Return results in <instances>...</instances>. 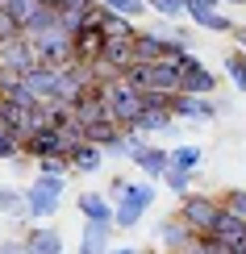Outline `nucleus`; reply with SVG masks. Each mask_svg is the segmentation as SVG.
I'll list each match as a JSON object with an SVG mask.
<instances>
[{
  "label": "nucleus",
  "instance_id": "6ab92c4d",
  "mask_svg": "<svg viewBox=\"0 0 246 254\" xmlns=\"http://www.w3.org/2000/svg\"><path fill=\"white\" fill-rule=\"evenodd\" d=\"M71 113H76L80 125H92V121H109V113H104V96H100V83H92L83 96L71 104Z\"/></svg>",
  "mask_w": 246,
  "mask_h": 254
},
{
  "label": "nucleus",
  "instance_id": "aec40b11",
  "mask_svg": "<svg viewBox=\"0 0 246 254\" xmlns=\"http://www.w3.org/2000/svg\"><path fill=\"white\" fill-rule=\"evenodd\" d=\"M171 125H175V121H171L167 109H142V117L134 121V133H142L146 142H155V137H163Z\"/></svg>",
  "mask_w": 246,
  "mask_h": 254
},
{
  "label": "nucleus",
  "instance_id": "412c9836",
  "mask_svg": "<svg viewBox=\"0 0 246 254\" xmlns=\"http://www.w3.org/2000/svg\"><path fill=\"white\" fill-rule=\"evenodd\" d=\"M100 59L125 75V71L134 67V38H104V50H100Z\"/></svg>",
  "mask_w": 246,
  "mask_h": 254
},
{
  "label": "nucleus",
  "instance_id": "f257e3e1",
  "mask_svg": "<svg viewBox=\"0 0 246 254\" xmlns=\"http://www.w3.org/2000/svg\"><path fill=\"white\" fill-rule=\"evenodd\" d=\"M63 196H67V179H55V175H34L25 184V192H21V213L17 221L25 225V221H50V217H59V208H63Z\"/></svg>",
  "mask_w": 246,
  "mask_h": 254
},
{
  "label": "nucleus",
  "instance_id": "c03bdc74",
  "mask_svg": "<svg viewBox=\"0 0 246 254\" xmlns=\"http://www.w3.org/2000/svg\"><path fill=\"white\" fill-rule=\"evenodd\" d=\"M175 254H196V246H192V250H175Z\"/></svg>",
  "mask_w": 246,
  "mask_h": 254
},
{
  "label": "nucleus",
  "instance_id": "72a5a7b5",
  "mask_svg": "<svg viewBox=\"0 0 246 254\" xmlns=\"http://www.w3.org/2000/svg\"><path fill=\"white\" fill-rule=\"evenodd\" d=\"M34 171L38 175H55V179H67L71 175V167H67V158H38V163H34Z\"/></svg>",
  "mask_w": 246,
  "mask_h": 254
},
{
  "label": "nucleus",
  "instance_id": "39448f33",
  "mask_svg": "<svg viewBox=\"0 0 246 254\" xmlns=\"http://www.w3.org/2000/svg\"><path fill=\"white\" fill-rule=\"evenodd\" d=\"M188 55V46H179L175 38H167V34H159V29H138L134 34V63H179Z\"/></svg>",
  "mask_w": 246,
  "mask_h": 254
},
{
  "label": "nucleus",
  "instance_id": "0eeeda50",
  "mask_svg": "<svg viewBox=\"0 0 246 254\" xmlns=\"http://www.w3.org/2000/svg\"><path fill=\"white\" fill-rule=\"evenodd\" d=\"M179 92H184V96H213V92H217V75L196 59V50H188V55L179 59Z\"/></svg>",
  "mask_w": 246,
  "mask_h": 254
},
{
  "label": "nucleus",
  "instance_id": "a878e982",
  "mask_svg": "<svg viewBox=\"0 0 246 254\" xmlns=\"http://www.w3.org/2000/svg\"><path fill=\"white\" fill-rule=\"evenodd\" d=\"M142 146H146V137L142 133H134V129H121V137H117V142L109 146V150H104V158H134L138 150H142Z\"/></svg>",
  "mask_w": 246,
  "mask_h": 254
},
{
  "label": "nucleus",
  "instance_id": "dca6fc26",
  "mask_svg": "<svg viewBox=\"0 0 246 254\" xmlns=\"http://www.w3.org/2000/svg\"><path fill=\"white\" fill-rule=\"evenodd\" d=\"M76 208L88 225H113V200L104 192H80L76 196Z\"/></svg>",
  "mask_w": 246,
  "mask_h": 254
},
{
  "label": "nucleus",
  "instance_id": "cd10ccee",
  "mask_svg": "<svg viewBox=\"0 0 246 254\" xmlns=\"http://www.w3.org/2000/svg\"><path fill=\"white\" fill-rule=\"evenodd\" d=\"M96 4H104L109 13L125 17V21H138V17H146V13H151V8H146L142 0H96Z\"/></svg>",
  "mask_w": 246,
  "mask_h": 254
},
{
  "label": "nucleus",
  "instance_id": "5701e85b",
  "mask_svg": "<svg viewBox=\"0 0 246 254\" xmlns=\"http://www.w3.org/2000/svg\"><path fill=\"white\" fill-rule=\"evenodd\" d=\"M167 158H171V167H175V171L196 175V171H200V163H205V150H200L196 142H184V146H171Z\"/></svg>",
  "mask_w": 246,
  "mask_h": 254
},
{
  "label": "nucleus",
  "instance_id": "473e14b6",
  "mask_svg": "<svg viewBox=\"0 0 246 254\" xmlns=\"http://www.w3.org/2000/svg\"><path fill=\"white\" fill-rule=\"evenodd\" d=\"M146 8L159 13L163 21H179V17H184V0H146Z\"/></svg>",
  "mask_w": 246,
  "mask_h": 254
},
{
  "label": "nucleus",
  "instance_id": "20e7f679",
  "mask_svg": "<svg viewBox=\"0 0 246 254\" xmlns=\"http://www.w3.org/2000/svg\"><path fill=\"white\" fill-rule=\"evenodd\" d=\"M217 213H221V196H209V192H188V196H179V208H175V217L184 221L196 238H209V234H213Z\"/></svg>",
  "mask_w": 246,
  "mask_h": 254
},
{
  "label": "nucleus",
  "instance_id": "6e6552de",
  "mask_svg": "<svg viewBox=\"0 0 246 254\" xmlns=\"http://www.w3.org/2000/svg\"><path fill=\"white\" fill-rule=\"evenodd\" d=\"M34 42V55H38V67H55L63 71L71 63V38L63 34V29H46V34L29 38Z\"/></svg>",
  "mask_w": 246,
  "mask_h": 254
},
{
  "label": "nucleus",
  "instance_id": "4be33fe9",
  "mask_svg": "<svg viewBox=\"0 0 246 254\" xmlns=\"http://www.w3.org/2000/svg\"><path fill=\"white\" fill-rule=\"evenodd\" d=\"M113 246V225H88L83 221V234H80V250L76 254H104Z\"/></svg>",
  "mask_w": 246,
  "mask_h": 254
},
{
  "label": "nucleus",
  "instance_id": "9b49d317",
  "mask_svg": "<svg viewBox=\"0 0 246 254\" xmlns=\"http://www.w3.org/2000/svg\"><path fill=\"white\" fill-rule=\"evenodd\" d=\"M209 238L217 242L226 254H246V221H238L234 213L221 208L217 221H213V234H209Z\"/></svg>",
  "mask_w": 246,
  "mask_h": 254
},
{
  "label": "nucleus",
  "instance_id": "c756f323",
  "mask_svg": "<svg viewBox=\"0 0 246 254\" xmlns=\"http://www.w3.org/2000/svg\"><path fill=\"white\" fill-rule=\"evenodd\" d=\"M221 208H226V213H234L238 221H246V188H226Z\"/></svg>",
  "mask_w": 246,
  "mask_h": 254
},
{
  "label": "nucleus",
  "instance_id": "393cba45",
  "mask_svg": "<svg viewBox=\"0 0 246 254\" xmlns=\"http://www.w3.org/2000/svg\"><path fill=\"white\" fill-rule=\"evenodd\" d=\"M117 137H121V129H117L113 121H92V125H83V142H92L96 150H109Z\"/></svg>",
  "mask_w": 246,
  "mask_h": 254
},
{
  "label": "nucleus",
  "instance_id": "79ce46f5",
  "mask_svg": "<svg viewBox=\"0 0 246 254\" xmlns=\"http://www.w3.org/2000/svg\"><path fill=\"white\" fill-rule=\"evenodd\" d=\"M38 4H42V8H59V0H38Z\"/></svg>",
  "mask_w": 246,
  "mask_h": 254
},
{
  "label": "nucleus",
  "instance_id": "e433bc0d",
  "mask_svg": "<svg viewBox=\"0 0 246 254\" xmlns=\"http://www.w3.org/2000/svg\"><path fill=\"white\" fill-rule=\"evenodd\" d=\"M171 96L167 92H142V109H167Z\"/></svg>",
  "mask_w": 246,
  "mask_h": 254
},
{
  "label": "nucleus",
  "instance_id": "a19ab883",
  "mask_svg": "<svg viewBox=\"0 0 246 254\" xmlns=\"http://www.w3.org/2000/svg\"><path fill=\"white\" fill-rule=\"evenodd\" d=\"M104 254H142V250H138V246H109Z\"/></svg>",
  "mask_w": 246,
  "mask_h": 254
},
{
  "label": "nucleus",
  "instance_id": "a211bd4d",
  "mask_svg": "<svg viewBox=\"0 0 246 254\" xmlns=\"http://www.w3.org/2000/svg\"><path fill=\"white\" fill-rule=\"evenodd\" d=\"M67 167H71V175H96L104 167V150H96L92 142H76L67 150Z\"/></svg>",
  "mask_w": 246,
  "mask_h": 254
},
{
  "label": "nucleus",
  "instance_id": "a18cd8bd",
  "mask_svg": "<svg viewBox=\"0 0 246 254\" xmlns=\"http://www.w3.org/2000/svg\"><path fill=\"white\" fill-rule=\"evenodd\" d=\"M4 4H8V0H0V8H4Z\"/></svg>",
  "mask_w": 246,
  "mask_h": 254
},
{
  "label": "nucleus",
  "instance_id": "2eb2a0df",
  "mask_svg": "<svg viewBox=\"0 0 246 254\" xmlns=\"http://www.w3.org/2000/svg\"><path fill=\"white\" fill-rule=\"evenodd\" d=\"M130 163L138 167V171H142V179H151V184H159V179H163V171L171 167V158H167V150L159 142H146L142 150H138Z\"/></svg>",
  "mask_w": 246,
  "mask_h": 254
},
{
  "label": "nucleus",
  "instance_id": "c9c22d12",
  "mask_svg": "<svg viewBox=\"0 0 246 254\" xmlns=\"http://www.w3.org/2000/svg\"><path fill=\"white\" fill-rule=\"evenodd\" d=\"M92 4H96V0H59V8H55V13H67V17H83Z\"/></svg>",
  "mask_w": 246,
  "mask_h": 254
},
{
  "label": "nucleus",
  "instance_id": "ea45409f",
  "mask_svg": "<svg viewBox=\"0 0 246 254\" xmlns=\"http://www.w3.org/2000/svg\"><path fill=\"white\" fill-rule=\"evenodd\" d=\"M230 38H234V50H242V55H246V25H238Z\"/></svg>",
  "mask_w": 246,
  "mask_h": 254
},
{
  "label": "nucleus",
  "instance_id": "7c9ffc66",
  "mask_svg": "<svg viewBox=\"0 0 246 254\" xmlns=\"http://www.w3.org/2000/svg\"><path fill=\"white\" fill-rule=\"evenodd\" d=\"M38 8H42L38 0H8V4H4V13L13 17V21H17V29H21V25H25V21H29V17L38 13Z\"/></svg>",
  "mask_w": 246,
  "mask_h": 254
},
{
  "label": "nucleus",
  "instance_id": "4468645a",
  "mask_svg": "<svg viewBox=\"0 0 246 254\" xmlns=\"http://www.w3.org/2000/svg\"><path fill=\"white\" fill-rule=\"evenodd\" d=\"M21 242H25V254H63V234H59V225H46V221L29 225L25 234H21Z\"/></svg>",
  "mask_w": 246,
  "mask_h": 254
},
{
  "label": "nucleus",
  "instance_id": "f03ea898",
  "mask_svg": "<svg viewBox=\"0 0 246 254\" xmlns=\"http://www.w3.org/2000/svg\"><path fill=\"white\" fill-rule=\"evenodd\" d=\"M100 96H104V113L117 129H134V121L142 117V92L130 88L125 79H113V83H100Z\"/></svg>",
  "mask_w": 246,
  "mask_h": 254
},
{
  "label": "nucleus",
  "instance_id": "2f4dec72",
  "mask_svg": "<svg viewBox=\"0 0 246 254\" xmlns=\"http://www.w3.org/2000/svg\"><path fill=\"white\" fill-rule=\"evenodd\" d=\"M159 184H167L175 196H188V192H192V175H188V171H175V167H167Z\"/></svg>",
  "mask_w": 246,
  "mask_h": 254
},
{
  "label": "nucleus",
  "instance_id": "f8f14e48",
  "mask_svg": "<svg viewBox=\"0 0 246 254\" xmlns=\"http://www.w3.org/2000/svg\"><path fill=\"white\" fill-rule=\"evenodd\" d=\"M21 83H25V92H29L38 104H59V71H55V67H34V71H25Z\"/></svg>",
  "mask_w": 246,
  "mask_h": 254
},
{
  "label": "nucleus",
  "instance_id": "b1692460",
  "mask_svg": "<svg viewBox=\"0 0 246 254\" xmlns=\"http://www.w3.org/2000/svg\"><path fill=\"white\" fill-rule=\"evenodd\" d=\"M192 25H200V29H209V34H234L238 29V21H234L226 8H217V13H184Z\"/></svg>",
  "mask_w": 246,
  "mask_h": 254
},
{
  "label": "nucleus",
  "instance_id": "9d476101",
  "mask_svg": "<svg viewBox=\"0 0 246 254\" xmlns=\"http://www.w3.org/2000/svg\"><path fill=\"white\" fill-rule=\"evenodd\" d=\"M0 67H4V71H13V75H25V71H34V67H38L34 42H29L25 34H17V38L0 42Z\"/></svg>",
  "mask_w": 246,
  "mask_h": 254
},
{
  "label": "nucleus",
  "instance_id": "37998d69",
  "mask_svg": "<svg viewBox=\"0 0 246 254\" xmlns=\"http://www.w3.org/2000/svg\"><path fill=\"white\" fill-rule=\"evenodd\" d=\"M226 4H242V0H221V8H226Z\"/></svg>",
  "mask_w": 246,
  "mask_h": 254
},
{
  "label": "nucleus",
  "instance_id": "4c0bfd02",
  "mask_svg": "<svg viewBox=\"0 0 246 254\" xmlns=\"http://www.w3.org/2000/svg\"><path fill=\"white\" fill-rule=\"evenodd\" d=\"M17 34H21V29H17V21L8 17L4 8H0V42H8V38H17Z\"/></svg>",
  "mask_w": 246,
  "mask_h": 254
},
{
  "label": "nucleus",
  "instance_id": "c85d7f7f",
  "mask_svg": "<svg viewBox=\"0 0 246 254\" xmlns=\"http://www.w3.org/2000/svg\"><path fill=\"white\" fill-rule=\"evenodd\" d=\"M226 75L234 79V88L246 96V55H242V50H230V55H226Z\"/></svg>",
  "mask_w": 246,
  "mask_h": 254
},
{
  "label": "nucleus",
  "instance_id": "58836bf2",
  "mask_svg": "<svg viewBox=\"0 0 246 254\" xmlns=\"http://www.w3.org/2000/svg\"><path fill=\"white\" fill-rule=\"evenodd\" d=\"M0 254H25V242L21 238H0Z\"/></svg>",
  "mask_w": 246,
  "mask_h": 254
},
{
  "label": "nucleus",
  "instance_id": "1a4fd4ad",
  "mask_svg": "<svg viewBox=\"0 0 246 254\" xmlns=\"http://www.w3.org/2000/svg\"><path fill=\"white\" fill-rule=\"evenodd\" d=\"M67 150H71V146H67V137H63L59 129H50V125L34 129V133L25 137V142H21V154H25L29 163H38V158H59V154L67 158Z\"/></svg>",
  "mask_w": 246,
  "mask_h": 254
},
{
  "label": "nucleus",
  "instance_id": "7ed1b4c3",
  "mask_svg": "<svg viewBox=\"0 0 246 254\" xmlns=\"http://www.w3.org/2000/svg\"><path fill=\"white\" fill-rule=\"evenodd\" d=\"M121 79L130 83V88H138V92H167V96H175L179 92V63H171V59H163V63H134Z\"/></svg>",
  "mask_w": 246,
  "mask_h": 254
},
{
  "label": "nucleus",
  "instance_id": "49530a36",
  "mask_svg": "<svg viewBox=\"0 0 246 254\" xmlns=\"http://www.w3.org/2000/svg\"><path fill=\"white\" fill-rule=\"evenodd\" d=\"M242 4H246V0H242Z\"/></svg>",
  "mask_w": 246,
  "mask_h": 254
},
{
  "label": "nucleus",
  "instance_id": "f704fd0d",
  "mask_svg": "<svg viewBox=\"0 0 246 254\" xmlns=\"http://www.w3.org/2000/svg\"><path fill=\"white\" fill-rule=\"evenodd\" d=\"M0 213H8V217L21 213V192L13 184H0Z\"/></svg>",
  "mask_w": 246,
  "mask_h": 254
},
{
  "label": "nucleus",
  "instance_id": "ddd939ff",
  "mask_svg": "<svg viewBox=\"0 0 246 254\" xmlns=\"http://www.w3.org/2000/svg\"><path fill=\"white\" fill-rule=\"evenodd\" d=\"M155 238H159V246H163L167 254H175V250H192V246H196V234H192V229H188V225H184V221H179L175 213L159 221Z\"/></svg>",
  "mask_w": 246,
  "mask_h": 254
},
{
  "label": "nucleus",
  "instance_id": "bb28decb",
  "mask_svg": "<svg viewBox=\"0 0 246 254\" xmlns=\"http://www.w3.org/2000/svg\"><path fill=\"white\" fill-rule=\"evenodd\" d=\"M46 29H59V13H55V8H38V13L21 25V34H25V38H38V34H46Z\"/></svg>",
  "mask_w": 246,
  "mask_h": 254
},
{
  "label": "nucleus",
  "instance_id": "423d86ee",
  "mask_svg": "<svg viewBox=\"0 0 246 254\" xmlns=\"http://www.w3.org/2000/svg\"><path fill=\"white\" fill-rule=\"evenodd\" d=\"M167 113H171V121H179V125H213L221 117V109H217L213 96H184V92L171 96Z\"/></svg>",
  "mask_w": 246,
  "mask_h": 254
},
{
  "label": "nucleus",
  "instance_id": "f3484780",
  "mask_svg": "<svg viewBox=\"0 0 246 254\" xmlns=\"http://www.w3.org/2000/svg\"><path fill=\"white\" fill-rule=\"evenodd\" d=\"M104 50V34L96 25H83L80 34H71V63H96Z\"/></svg>",
  "mask_w": 246,
  "mask_h": 254
}]
</instances>
